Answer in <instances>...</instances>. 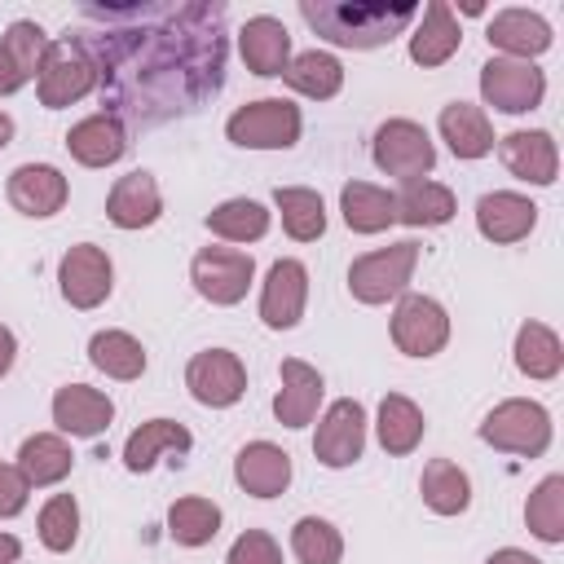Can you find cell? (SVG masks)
I'll use <instances>...</instances> for the list:
<instances>
[{
  "label": "cell",
  "instance_id": "cell-44",
  "mask_svg": "<svg viewBox=\"0 0 564 564\" xmlns=\"http://www.w3.org/2000/svg\"><path fill=\"white\" fill-rule=\"evenodd\" d=\"M26 494H31L26 476H22L18 467L0 463V516H4V520H9V516H18V511L26 507Z\"/></svg>",
  "mask_w": 564,
  "mask_h": 564
},
{
  "label": "cell",
  "instance_id": "cell-48",
  "mask_svg": "<svg viewBox=\"0 0 564 564\" xmlns=\"http://www.w3.org/2000/svg\"><path fill=\"white\" fill-rule=\"evenodd\" d=\"M18 555H22V542L13 533H0V564H18Z\"/></svg>",
  "mask_w": 564,
  "mask_h": 564
},
{
  "label": "cell",
  "instance_id": "cell-17",
  "mask_svg": "<svg viewBox=\"0 0 564 564\" xmlns=\"http://www.w3.org/2000/svg\"><path fill=\"white\" fill-rule=\"evenodd\" d=\"M110 419H115L110 397L88 383H66L53 397V423L70 436H101L110 427Z\"/></svg>",
  "mask_w": 564,
  "mask_h": 564
},
{
  "label": "cell",
  "instance_id": "cell-8",
  "mask_svg": "<svg viewBox=\"0 0 564 564\" xmlns=\"http://www.w3.org/2000/svg\"><path fill=\"white\" fill-rule=\"evenodd\" d=\"M375 163L388 176L423 181L432 172V163H436V145H432V137L414 119H388L375 132Z\"/></svg>",
  "mask_w": 564,
  "mask_h": 564
},
{
  "label": "cell",
  "instance_id": "cell-13",
  "mask_svg": "<svg viewBox=\"0 0 564 564\" xmlns=\"http://www.w3.org/2000/svg\"><path fill=\"white\" fill-rule=\"evenodd\" d=\"M110 278H115L110 256H106L101 247H93V242L70 247V251L62 256V264H57L62 295H66L75 308H97V304L110 295Z\"/></svg>",
  "mask_w": 564,
  "mask_h": 564
},
{
  "label": "cell",
  "instance_id": "cell-49",
  "mask_svg": "<svg viewBox=\"0 0 564 564\" xmlns=\"http://www.w3.org/2000/svg\"><path fill=\"white\" fill-rule=\"evenodd\" d=\"M9 141H13V119H9L4 110H0V150H4Z\"/></svg>",
  "mask_w": 564,
  "mask_h": 564
},
{
  "label": "cell",
  "instance_id": "cell-22",
  "mask_svg": "<svg viewBox=\"0 0 564 564\" xmlns=\"http://www.w3.org/2000/svg\"><path fill=\"white\" fill-rule=\"evenodd\" d=\"M238 48H242V62L251 75H282L291 62V35L269 13L247 18V26L238 31Z\"/></svg>",
  "mask_w": 564,
  "mask_h": 564
},
{
  "label": "cell",
  "instance_id": "cell-16",
  "mask_svg": "<svg viewBox=\"0 0 564 564\" xmlns=\"http://www.w3.org/2000/svg\"><path fill=\"white\" fill-rule=\"evenodd\" d=\"M533 225H538V207L524 194L494 189V194H480V203H476V229L489 242H520V238H529Z\"/></svg>",
  "mask_w": 564,
  "mask_h": 564
},
{
  "label": "cell",
  "instance_id": "cell-7",
  "mask_svg": "<svg viewBox=\"0 0 564 564\" xmlns=\"http://www.w3.org/2000/svg\"><path fill=\"white\" fill-rule=\"evenodd\" d=\"M546 93V75L533 66V62H516V57H489L480 66V97L494 106V110H507V115H524L542 101Z\"/></svg>",
  "mask_w": 564,
  "mask_h": 564
},
{
  "label": "cell",
  "instance_id": "cell-23",
  "mask_svg": "<svg viewBox=\"0 0 564 564\" xmlns=\"http://www.w3.org/2000/svg\"><path fill=\"white\" fill-rule=\"evenodd\" d=\"M163 212V198H159V185L150 172H128L115 181L110 198H106V216L119 225V229H145L154 225Z\"/></svg>",
  "mask_w": 564,
  "mask_h": 564
},
{
  "label": "cell",
  "instance_id": "cell-21",
  "mask_svg": "<svg viewBox=\"0 0 564 564\" xmlns=\"http://www.w3.org/2000/svg\"><path fill=\"white\" fill-rule=\"evenodd\" d=\"M485 35H489L494 48H502L516 62H529V57H538V53L551 48L546 18L542 13H529V9H502V13H494V22H489Z\"/></svg>",
  "mask_w": 564,
  "mask_h": 564
},
{
  "label": "cell",
  "instance_id": "cell-26",
  "mask_svg": "<svg viewBox=\"0 0 564 564\" xmlns=\"http://www.w3.org/2000/svg\"><path fill=\"white\" fill-rule=\"evenodd\" d=\"M189 445H194V436H189L185 423H176V419H150V423H141V427L128 436V445H123V467H128V471H150V467L159 463V454H185Z\"/></svg>",
  "mask_w": 564,
  "mask_h": 564
},
{
  "label": "cell",
  "instance_id": "cell-33",
  "mask_svg": "<svg viewBox=\"0 0 564 564\" xmlns=\"http://www.w3.org/2000/svg\"><path fill=\"white\" fill-rule=\"evenodd\" d=\"M419 489H423V502H427L436 516H458V511H467V502H471V480H467V471H463L458 463H449V458H432V463L423 467Z\"/></svg>",
  "mask_w": 564,
  "mask_h": 564
},
{
  "label": "cell",
  "instance_id": "cell-25",
  "mask_svg": "<svg viewBox=\"0 0 564 564\" xmlns=\"http://www.w3.org/2000/svg\"><path fill=\"white\" fill-rule=\"evenodd\" d=\"M458 44H463V31H458L454 9H449L445 0H427L423 22H419V31L410 35V57H414L419 66H441V62H449V57L458 53Z\"/></svg>",
  "mask_w": 564,
  "mask_h": 564
},
{
  "label": "cell",
  "instance_id": "cell-27",
  "mask_svg": "<svg viewBox=\"0 0 564 564\" xmlns=\"http://www.w3.org/2000/svg\"><path fill=\"white\" fill-rule=\"evenodd\" d=\"M441 137L449 141V150L458 159H480L494 150V128H489V115L471 101H449L441 110Z\"/></svg>",
  "mask_w": 564,
  "mask_h": 564
},
{
  "label": "cell",
  "instance_id": "cell-35",
  "mask_svg": "<svg viewBox=\"0 0 564 564\" xmlns=\"http://www.w3.org/2000/svg\"><path fill=\"white\" fill-rule=\"evenodd\" d=\"M379 445L388 449V454H410L419 441H423V414H419V405L410 401V397H401V392H388L383 401H379Z\"/></svg>",
  "mask_w": 564,
  "mask_h": 564
},
{
  "label": "cell",
  "instance_id": "cell-10",
  "mask_svg": "<svg viewBox=\"0 0 564 564\" xmlns=\"http://www.w3.org/2000/svg\"><path fill=\"white\" fill-rule=\"evenodd\" d=\"M392 339L405 357H436L449 339V317L432 295H401L392 313Z\"/></svg>",
  "mask_w": 564,
  "mask_h": 564
},
{
  "label": "cell",
  "instance_id": "cell-20",
  "mask_svg": "<svg viewBox=\"0 0 564 564\" xmlns=\"http://www.w3.org/2000/svg\"><path fill=\"white\" fill-rule=\"evenodd\" d=\"M317 401H322V375L300 361V357H286L282 361V388L273 397V414L282 427H304L313 423L317 414Z\"/></svg>",
  "mask_w": 564,
  "mask_h": 564
},
{
  "label": "cell",
  "instance_id": "cell-14",
  "mask_svg": "<svg viewBox=\"0 0 564 564\" xmlns=\"http://www.w3.org/2000/svg\"><path fill=\"white\" fill-rule=\"evenodd\" d=\"M304 295H308V269L300 260H278L264 278L260 291V317L269 330H291L304 317Z\"/></svg>",
  "mask_w": 564,
  "mask_h": 564
},
{
  "label": "cell",
  "instance_id": "cell-41",
  "mask_svg": "<svg viewBox=\"0 0 564 564\" xmlns=\"http://www.w3.org/2000/svg\"><path fill=\"white\" fill-rule=\"evenodd\" d=\"M79 538V507L70 494H53L40 511V542L48 551H70Z\"/></svg>",
  "mask_w": 564,
  "mask_h": 564
},
{
  "label": "cell",
  "instance_id": "cell-47",
  "mask_svg": "<svg viewBox=\"0 0 564 564\" xmlns=\"http://www.w3.org/2000/svg\"><path fill=\"white\" fill-rule=\"evenodd\" d=\"M13 352H18L13 330H9V326H0V379H4V375H9V366H13Z\"/></svg>",
  "mask_w": 564,
  "mask_h": 564
},
{
  "label": "cell",
  "instance_id": "cell-1",
  "mask_svg": "<svg viewBox=\"0 0 564 564\" xmlns=\"http://www.w3.org/2000/svg\"><path fill=\"white\" fill-rule=\"evenodd\" d=\"M79 22L75 44L97 70L110 119L154 128L225 84V4H88Z\"/></svg>",
  "mask_w": 564,
  "mask_h": 564
},
{
  "label": "cell",
  "instance_id": "cell-40",
  "mask_svg": "<svg viewBox=\"0 0 564 564\" xmlns=\"http://www.w3.org/2000/svg\"><path fill=\"white\" fill-rule=\"evenodd\" d=\"M524 520L542 542H564V476H546L529 494Z\"/></svg>",
  "mask_w": 564,
  "mask_h": 564
},
{
  "label": "cell",
  "instance_id": "cell-28",
  "mask_svg": "<svg viewBox=\"0 0 564 564\" xmlns=\"http://www.w3.org/2000/svg\"><path fill=\"white\" fill-rule=\"evenodd\" d=\"M339 212H344V225H348L352 234H379V229L397 225V203H392V194L379 189V185H366V181L344 185Z\"/></svg>",
  "mask_w": 564,
  "mask_h": 564
},
{
  "label": "cell",
  "instance_id": "cell-42",
  "mask_svg": "<svg viewBox=\"0 0 564 564\" xmlns=\"http://www.w3.org/2000/svg\"><path fill=\"white\" fill-rule=\"evenodd\" d=\"M4 53L13 57V66L22 70V79H31V75H40V62H44V53H48V35L35 26V22H26V18H18L9 31H4Z\"/></svg>",
  "mask_w": 564,
  "mask_h": 564
},
{
  "label": "cell",
  "instance_id": "cell-6",
  "mask_svg": "<svg viewBox=\"0 0 564 564\" xmlns=\"http://www.w3.org/2000/svg\"><path fill=\"white\" fill-rule=\"evenodd\" d=\"M414 264H419V242H392L383 251H370V256L352 260L348 291L361 304H388V300H397L405 291Z\"/></svg>",
  "mask_w": 564,
  "mask_h": 564
},
{
  "label": "cell",
  "instance_id": "cell-5",
  "mask_svg": "<svg viewBox=\"0 0 564 564\" xmlns=\"http://www.w3.org/2000/svg\"><path fill=\"white\" fill-rule=\"evenodd\" d=\"M97 88V70L88 62V53L66 35V40H53L44 62H40V75H35V93H40V106L48 110H62L79 97H88Z\"/></svg>",
  "mask_w": 564,
  "mask_h": 564
},
{
  "label": "cell",
  "instance_id": "cell-24",
  "mask_svg": "<svg viewBox=\"0 0 564 564\" xmlns=\"http://www.w3.org/2000/svg\"><path fill=\"white\" fill-rule=\"evenodd\" d=\"M66 150H70L75 163H84V167H110V163L123 159V150H128L123 123L110 119L106 110H101V115H88V119H79V123L66 132Z\"/></svg>",
  "mask_w": 564,
  "mask_h": 564
},
{
  "label": "cell",
  "instance_id": "cell-46",
  "mask_svg": "<svg viewBox=\"0 0 564 564\" xmlns=\"http://www.w3.org/2000/svg\"><path fill=\"white\" fill-rule=\"evenodd\" d=\"M485 564H542L538 555H529V551H516V546H502V551H494Z\"/></svg>",
  "mask_w": 564,
  "mask_h": 564
},
{
  "label": "cell",
  "instance_id": "cell-43",
  "mask_svg": "<svg viewBox=\"0 0 564 564\" xmlns=\"http://www.w3.org/2000/svg\"><path fill=\"white\" fill-rule=\"evenodd\" d=\"M225 564H282V551H278V542H273L269 533L247 529V533L229 546V560H225Z\"/></svg>",
  "mask_w": 564,
  "mask_h": 564
},
{
  "label": "cell",
  "instance_id": "cell-37",
  "mask_svg": "<svg viewBox=\"0 0 564 564\" xmlns=\"http://www.w3.org/2000/svg\"><path fill=\"white\" fill-rule=\"evenodd\" d=\"M207 229L225 242H256L269 234V212L256 198H229L216 212H207Z\"/></svg>",
  "mask_w": 564,
  "mask_h": 564
},
{
  "label": "cell",
  "instance_id": "cell-31",
  "mask_svg": "<svg viewBox=\"0 0 564 564\" xmlns=\"http://www.w3.org/2000/svg\"><path fill=\"white\" fill-rule=\"evenodd\" d=\"M392 203H397V220L401 225H414V229H423V225H445L449 216H454V194L445 189V185H436V181H405L401 185V194H392Z\"/></svg>",
  "mask_w": 564,
  "mask_h": 564
},
{
  "label": "cell",
  "instance_id": "cell-11",
  "mask_svg": "<svg viewBox=\"0 0 564 564\" xmlns=\"http://www.w3.org/2000/svg\"><path fill=\"white\" fill-rule=\"evenodd\" d=\"M185 388L194 392L198 405L225 410L247 392V366L229 348H207L185 366Z\"/></svg>",
  "mask_w": 564,
  "mask_h": 564
},
{
  "label": "cell",
  "instance_id": "cell-29",
  "mask_svg": "<svg viewBox=\"0 0 564 564\" xmlns=\"http://www.w3.org/2000/svg\"><path fill=\"white\" fill-rule=\"evenodd\" d=\"M70 463H75L70 445L62 436H53V432H35L18 449V471L26 476V485H57V480H66Z\"/></svg>",
  "mask_w": 564,
  "mask_h": 564
},
{
  "label": "cell",
  "instance_id": "cell-9",
  "mask_svg": "<svg viewBox=\"0 0 564 564\" xmlns=\"http://www.w3.org/2000/svg\"><path fill=\"white\" fill-rule=\"evenodd\" d=\"M251 278H256V264L238 247H203L189 264V282L212 304H238L247 295Z\"/></svg>",
  "mask_w": 564,
  "mask_h": 564
},
{
  "label": "cell",
  "instance_id": "cell-12",
  "mask_svg": "<svg viewBox=\"0 0 564 564\" xmlns=\"http://www.w3.org/2000/svg\"><path fill=\"white\" fill-rule=\"evenodd\" d=\"M361 449H366V410H361V401L344 397L322 414L317 436H313V454L326 467H348L361 458Z\"/></svg>",
  "mask_w": 564,
  "mask_h": 564
},
{
  "label": "cell",
  "instance_id": "cell-39",
  "mask_svg": "<svg viewBox=\"0 0 564 564\" xmlns=\"http://www.w3.org/2000/svg\"><path fill=\"white\" fill-rule=\"evenodd\" d=\"M291 551L300 564H339L344 555V538L330 520H317V516H304L295 520L291 529Z\"/></svg>",
  "mask_w": 564,
  "mask_h": 564
},
{
  "label": "cell",
  "instance_id": "cell-38",
  "mask_svg": "<svg viewBox=\"0 0 564 564\" xmlns=\"http://www.w3.org/2000/svg\"><path fill=\"white\" fill-rule=\"evenodd\" d=\"M167 533L181 546H207L220 533V507L212 498H181L167 511Z\"/></svg>",
  "mask_w": 564,
  "mask_h": 564
},
{
  "label": "cell",
  "instance_id": "cell-32",
  "mask_svg": "<svg viewBox=\"0 0 564 564\" xmlns=\"http://www.w3.org/2000/svg\"><path fill=\"white\" fill-rule=\"evenodd\" d=\"M273 203L282 212V229L295 238V242H313L326 234V207H322V194L317 189H304V185H278L273 189Z\"/></svg>",
  "mask_w": 564,
  "mask_h": 564
},
{
  "label": "cell",
  "instance_id": "cell-18",
  "mask_svg": "<svg viewBox=\"0 0 564 564\" xmlns=\"http://www.w3.org/2000/svg\"><path fill=\"white\" fill-rule=\"evenodd\" d=\"M234 476L247 494L256 498H278L286 485H291V454L278 449L273 441H251L238 449L234 458Z\"/></svg>",
  "mask_w": 564,
  "mask_h": 564
},
{
  "label": "cell",
  "instance_id": "cell-15",
  "mask_svg": "<svg viewBox=\"0 0 564 564\" xmlns=\"http://www.w3.org/2000/svg\"><path fill=\"white\" fill-rule=\"evenodd\" d=\"M498 154H502V167L529 185H551L555 172H560V150L551 141V132L533 128V132H507L498 141Z\"/></svg>",
  "mask_w": 564,
  "mask_h": 564
},
{
  "label": "cell",
  "instance_id": "cell-36",
  "mask_svg": "<svg viewBox=\"0 0 564 564\" xmlns=\"http://www.w3.org/2000/svg\"><path fill=\"white\" fill-rule=\"evenodd\" d=\"M88 361L110 379H137L145 370V348L128 330H97L88 339Z\"/></svg>",
  "mask_w": 564,
  "mask_h": 564
},
{
  "label": "cell",
  "instance_id": "cell-30",
  "mask_svg": "<svg viewBox=\"0 0 564 564\" xmlns=\"http://www.w3.org/2000/svg\"><path fill=\"white\" fill-rule=\"evenodd\" d=\"M282 79H286V88H295L300 97L326 101V97L339 93V84H344V66H339V57H330V53H322V48H308V53H300V57L286 62Z\"/></svg>",
  "mask_w": 564,
  "mask_h": 564
},
{
  "label": "cell",
  "instance_id": "cell-19",
  "mask_svg": "<svg viewBox=\"0 0 564 564\" xmlns=\"http://www.w3.org/2000/svg\"><path fill=\"white\" fill-rule=\"evenodd\" d=\"M9 203L22 216H53L66 203V176L53 163H22L9 176Z\"/></svg>",
  "mask_w": 564,
  "mask_h": 564
},
{
  "label": "cell",
  "instance_id": "cell-2",
  "mask_svg": "<svg viewBox=\"0 0 564 564\" xmlns=\"http://www.w3.org/2000/svg\"><path fill=\"white\" fill-rule=\"evenodd\" d=\"M300 18L339 48H379L414 22V4H348V0H300Z\"/></svg>",
  "mask_w": 564,
  "mask_h": 564
},
{
  "label": "cell",
  "instance_id": "cell-34",
  "mask_svg": "<svg viewBox=\"0 0 564 564\" xmlns=\"http://www.w3.org/2000/svg\"><path fill=\"white\" fill-rule=\"evenodd\" d=\"M516 366L529 379H555L560 366H564L560 335L551 326H542V322H524L520 335H516Z\"/></svg>",
  "mask_w": 564,
  "mask_h": 564
},
{
  "label": "cell",
  "instance_id": "cell-4",
  "mask_svg": "<svg viewBox=\"0 0 564 564\" xmlns=\"http://www.w3.org/2000/svg\"><path fill=\"white\" fill-rule=\"evenodd\" d=\"M480 441H489L494 449H507V454L538 458L551 445V414L538 401H520V397L516 401H502L480 423Z\"/></svg>",
  "mask_w": 564,
  "mask_h": 564
},
{
  "label": "cell",
  "instance_id": "cell-45",
  "mask_svg": "<svg viewBox=\"0 0 564 564\" xmlns=\"http://www.w3.org/2000/svg\"><path fill=\"white\" fill-rule=\"evenodd\" d=\"M26 79H22V70L13 66V57L4 53V44H0V97H9V93H18Z\"/></svg>",
  "mask_w": 564,
  "mask_h": 564
},
{
  "label": "cell",
  "instance_id": "cell-3",
  "mask_svg": "<svg viewBox=\"0 0 564 564\" xmlns=\"http://www.w3.org/2000/svg\"><path fill=\"white\" fill-rule=\"evenodd\" d=\"M225 132L234 145H247V150H286L300 141V106H291L282 97L247 101L229 115Z\"/></svg>",
  "mask_w": 564,
  "mask_h": 564
}]
</instances>
